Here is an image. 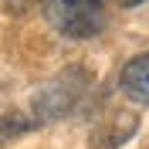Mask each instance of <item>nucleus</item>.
I'll return each instance as SVG.
<instances>
[{"label":"nucleus","mask_w":149,"mask_h":149,"mask_svg":"<svg viewBox=\"0 0 149 149\" xmlns=\"http://www.w3.org/2000/svg\"><path fill=\"white\" fill-rule=\"evenodd\" d=\"M122 92L129 95L132 102L139 105H149V51L139 58H132L129 65L122 68Z\"/></svg>","instance_id":"3"},{"label":"nucleus","mask_w":149,"mask_h":149,"mask_svg":"<svg viewBox=\"0 0 149 149\" xmlns=\"http://www.w3.org/2000/svg\"><path fill=\"white\" fill-rule=\"evenodd\" d=\"M132 132H136V115L132 112H119L109 122H98V129L92 132V146L95 149H119Z\"/></svg>","instance_id":"2"},{"label":"nucleus","mask_w":149,"mask_h":149,"mask_svg":"<svg viewBox=\"0 0 149 149\" xmlns=\"http://www.w3.org/2000/svg\"><path fill=\"white\" fill-rule=\"evenodd\" d=\"M44 17L58 34L88 41L105 31V3L102 0H44Z\"/></svg>","instance_id":"1"},{"label":"nucleus","mask_w":149,"mask_h":149,"mask_svg":"<svg viewBox=\"0 0 149 149\" xmlns=\"http://www.w3.org/2000/svg\"><path fill=\"white\" fill-rule=\"evenodd\" d=\"M34 125H41V122H31L27 115H20V112H7V115H0V146L10 139H17V136H24V132H31Z\"/></svg>","instance_id":"4"},{"label":"nucleus","mask_w":149,"mask_h":149,"mask_svg":"<svg viewBox=\"0 0 149 149\" xmlns=\"http://www.w3.org/2000/svg\"><path fill=\"white\" fill-rule=\"evenodd\" d=\"M122 7H139V3H146V0H119Z\"/></svg>","instance_id":"5"}]
</instances>
